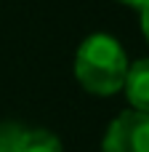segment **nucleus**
<instances>
[{
    "instance_id": "f03ea898",
    "label": "nucleus",
    "mask_w": 149,
    "mask_h": 152,
    "mask_svg": "<svg viewBox=\"0 0 149 152\" xmlns=\"http://www.w3.org/2000/svg\"><path fill=\"white\" fill-rule=\"evenodd\" d=\"M101 152H149V115L139 110L120 112L107 128Z\"/></svg>"
},
{
    "instance_id": "423d86ee",
    "label": "nucleus",
    "mask_w": 149,
    "mask_h": 152,
    "mask_svg": "<svg viewBox=\"0 0 149 152\" xmlns=\"http://www.w3.org/2000/svg\"><path fill=\"white\" fill-rule=\"evenodd\" d=\"M117 3H123V5H131V8H141L147 0H117Z\"/></svg>"
},
{
    "instance_id": "f257e3e1",
    "label": "nucleus",
    "mask_w": 149,
    "mask_h": 152,
    "mask_svg": "<svg viewBox=\"0 0 149 152\" xmlns=\"http://www.w3.org/2000/svg\"><path fill=\"white\" fill-rule=\"evenodd\" d=\"M125 75H128V56L117 37L96 32L77 45L75 77L85 91L96 96H112L123 91Z\"/></svg>"
},
{
    "instance_id": "39448f33",
    "label": "nucleus",
    "mask_w": 149,
    "mask_h": 152,
    "mask_svg": "<svg viewBox=\"0 0 149 152\" xmlns=\"http://www.w3.org/2000/svg\"><path fill=\"white\" fill-rule=\"evenodd\" d=\"M139 13H141V32H144V37H147V43H149V0L139 8Z\"/></svg>"
},
{
    "instance_id": "7ed1b4c3",
    "label": "nucleus",
    "mask_w": 149,
    "mask_h": 152,
    "mask_svg": "<svg viewBox=\"0 0 149 152\" xmlns=\"http://www.w3.org/2000/svg\"><path fill=\"white\" fill-rule=\"evenodd\" d=\"M0 152H61V142L43 128H0Z\"/></svg>"
},
{
    "instance_id": "20e7f679",
    "label": "nucleus",
    "mask_w": 149,
    "mask_h": 152,
    "mask_svg": "<svg viewBox=\"0 0 149 152\" xmlns=\"http://www.w3.org/2000/svg\"><path fill=\"white\" fill-rule=\"evenodd\" d=\"M123 91L133 110L149 115V56L128 64V75L123 83Z\"/></svg>"
}]
</instances>
